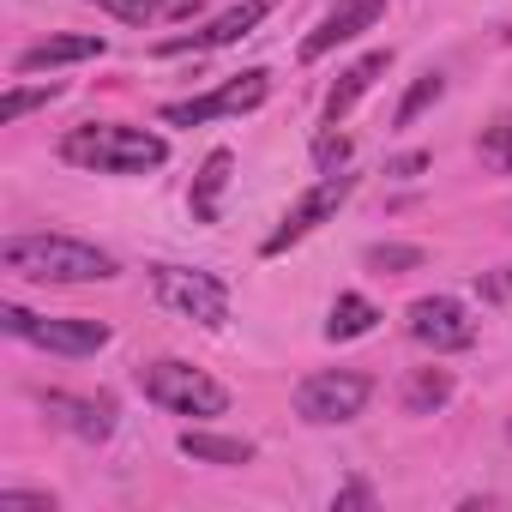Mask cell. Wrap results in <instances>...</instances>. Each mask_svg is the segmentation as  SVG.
Listing matches in <instances>:
<instances>
[{"instance_id":"obj_10","label":"cell","mask_w":512,"mask_h":512,"mask_svg":"<svg viewBox=\"0 0 512 512\" xmlns=\"http://www.w3.org/2000/svg\"><path fill=\"white\" fill-rule=\"evenodd\" d=\"M272 13V0H241V7H229V13H217L205 31H193V37H169V43H157V55H205V49H229V43H241L253 25H260Z\"/></svg>"},{"instance_id":"obj_15","label":"cell","mask_w":512,"mask_h":512,"mask_svg":"<svg viewBox=\"0 0 512 512\" xmlns=\"http://www.w3.org/2000/svg\"><path fill=\"white\" fill-rule=\"evenodd\" d=\"M181 452H187L193 464H253V440L205 434V428H187V434H181Z\"/></svg>"},{"instance_id":"obj_27","label":"cell","mask_w":512,"mask_h":512,"mask_svg":"<svg viewBox=\"0 0 512 512\" xmlns=\"http://www.w3.org/2000/svg\"><path fill=\"white\" fill-rule=\"evenodd\" d=\"M199 0H157V19H193Z\"/></svg>"},{"instance_id":"obj_23","label":"cell","mask_w":512,"mask_h":512,"mask_svg":"<svg viewBox=\"0 0 512 512\" xmlns=\"http://www.w3.org/2000/svg\"><path fill=\"white\" fill-rule=\"evenodd\" d=\"M0 512H55V494H31V488H0Z\"/></svg>"},{"instance_id":"obj_8","label":"cell","mask_w":512,"mask_h":512,"mask_svg":"<svg viewBox=\"0 0 512 512\" xmlns=\"http://www.w3.org/2000/svg\"><path fill=\"white\" fill-rule=\"evenodd\" d=\"M266 91H272V73L247 67V73H235L229 85H217V91H205V97L163 103V121H169V127H199V121H217V115H247V109L266 103Z\"/></svg>"},{"instance_id":"obj_28","label":"cell","mask_w":512,"mask_h":512,"mask_svg":"<svg viewBox=\"0 0 512 512\" xmlns=\"http://www.w3.org/2000/svg\"><path fill=\"white\" fill-rule=\"evenodd\" d=\"M506 440H512V422H506Z\"/></svg>"},{"instance_id":"obj_19","label":"cell","mask_w":512,"mask_h":512,"mask_svg":"<svg viewBox=\"0 0 512 512\" xmlns=\"http://www.w3.org/2000/svg\"><path fill=\"white\" fill-rule=\"evenodd\" d=\"M368 266H374V272H416V266H422V247H404V241H374V247H368Z\"/></svg>"},{"instance_id":"obj_12","label":"cell","mask_w":512,"mask_h":512,"mask_svg":"<svg viewBox=\"0 0 512 512\" xmlns=\"http://www.w3.org/2000/svg\"><path fill=\"white\" fill-rule=\"evenodd\" d=\"M386 67H392V55H386V49H374V55H362L356 67H344V73H338V85L326 91V127H338V121H344L368 91H374V79H380Z\"/></svg>"},{"instance_id":"obj_24","label":"cell","mask_w":512,"mask_h":512,"mask_svg":"<svg viewBox=\"0 0 512 512\" xmlns=\"http://www.w3.org/2000/svg\"><path fill=\"white\" fill-rule=\"evenodd\" d=\"M97 7L127 19V25H157V0H97Z\"/></svg>"},{"instance_id":"obj_9","label":"cell","mask_w":512,"mask_h":512,"mask_svg":"<svg viewBox=\"0 0 512 512\" xmlns=\"http://www.w3.org/2000/svg\"><path fill=\"white\" fill-rule=\"evenodd\" d=\"M404 326H410V338H416L422 350H434V356H452V350H470V344H476V320H470L464 302H452V296H422V302H410Z\"/></svg>"},{"instance_id":"obj_11","label":"cell","mask_w":512,"mask_h":512,"mask_svg":"<svg viewBox=\"0 0 512 512\" xmlns=\"http://www.w3.org/2000/svg\"><path fill=\"white\" fill-rule=\"evenodd\" d=\"M380 13H386V0H344L338 13H326L320 19V31L302 43V61H320V55H332L338 43H356L362 31H374L380 25Z\"/></svg>"},{"instance_id":"obj_26","label":"cell","mask_w":512,"mask_h":512,"mask_svg":"<svg viewBox=\"0 0 512 512\" xmlns=\"http://www.w3.org/2000/svg\"><path fill=\"white\" fill-rule=\"evenodd\" d=\"M332 506H374V488H368V482H344V488L332 494Z\"/></svg>"},{"instance_id":"obj_18","label":"cell","mask_w":512,"mask_h":512,"mask_svg":"<svg viewBox=\"0 0 512 512\" xmlns=\"http://www.w3.org/2000/svg\"><path fill=\"white\" fill-rule=\"evenodd\" d=\"M229 169H235L229 151H211V157H205V169H199V181H193V217H199V223H217V193L229 187Z\"/></svg>"},{"instance_id":"obj_2","label":"cell","mask_w":512,"mask_h":512,"mask_svg":"<svg viewBox=\"0 0 512 512\" xmlns=\"http://www.w3.org/2000/svg\"><path fill=\"white\" fill-rule=\"evenodd\" d=\"M61 157L79 163V169H97V175H145V169H163L169 145L145 127H115V121H97V127H73L61 139Z\"/></svg>"},{"instance_id":"obj_13","label":"cell","mask_w":512,"mask_h":512,"mask_svg":"<svg viewBox=\"0 0 512 512\" xmlns=\"http://www.w3.org/2000/svg\"><path fill=\"white\" fill-rule=\"evenodd\" d=\"M109 43L103 37H49V43H31L19 55V73H49V67H73V61H97Z\"/></svg>"},{"instance_id":"obj_16","label":"cell","mask_w":512,"mask_h":512,"mask_svg":"<svg viewBox=\"0 0 512 512\" xmlns=\"http://www.w3.org/2000/svg\"><path fill=\"white\" fill-rule=\"evenodd\" d=\"M374 320H380V308L368 302V296H338L332 302V320H326V338L332 344H350V338H362V332H374Z\"/></svg>"},{"instance_id":"obj_20","label":"cell","mask_w":512,"mask_h":512,"mask_svg":"<svg viewBox=\"0 0 512 512\" xmlns=\"http://www.w3.org/2000/svg\"><path fill=\"white\" fill-rule=\"evenodd\" d=\"M440 91H446V79H440V73H422V79L404 91V103H398V127H410L428 103H440Z\"/></svg>"},{"instance_id":"obj_7","label":"cell","mask_w":512,"mask_h":512,"mask_svg":"<svg viewBox=\"0 0 512 512\" xmlns=\"http://www.w3.org/2000/svg\"><path fill=\"white\" fill-rule=\"evenodd\" d=\"M350 193H356V175H344V169H338V175H320V181H314V187H308V193L290 205V217H284V223L266 235V247H260V253H266V260L290 253V247H296V241H308V235H314L326 217H338V205H344Z\"/></svg>"},{"instance_id":"obj_3","label":"cell","mask_w":512,"mask_h":512,"mask_svg":"<svg viewBox=\"0 0 512 512\" xmlns=\"http://www.w3.org/2000/svg\"><path fill=\"white\" fill-rule=\"evenodd\" d=\"M133 380H139V392H145L157 410H169V416H223V410H229V392H223L205 368L175 362V356L145 362Z\"/></svg>"},{"instance_id":"obj_6","label":"cell","mask_w":512,"mask_h":512,"mask_svg":"<svg viewBox=\"0 0 512 512\" xmlns=\"http://www.w3.org/2000/svg\"><path fill=\"white\" fill-rule=\"evenodd\" d=\"M151 290H157V302H163L169 314H181V320H193V326H205V332H217V326L229 320V290H223L211 272L157 266V272H151Z\"/></svg>"},{"instance_id":"obj_5","label":"cell","mask_w":512,"mask_h":512,"mask_svg":"<svg viewBox=\"0 0 512 512\" xmlns=\"http://www.w3.org/2000/svg\"><path fill=\"white\" fill-rule=\"evenodd\" d=\"M374 398V380L356 374V368H326V374H308L296 386V416L314 422V428H332V422H356Z\"/></svg>"},{"instance_id":"obj_4","label":"cell","mask_w":512,"mask_h":512,"mask_svg":"<svg viewBox=\"0 0 512 512\" xmlns=\"http://www.w3.org/2000/svg\"><path fill=\"white\" fill-rule=\"evenodd\" d=\"M0 326H7L13 338H25V344H37V350H55V356H97L109 344L103 320H79V314H49L43 320V314H31L19 302L0 308Z\"/></svg>"},{"instance_id":"obj_14","label":"cell","mask_w":512,"mask_h":512,"mask_svg":"<svg viewBox=\"0 0 512 512\" xmlns=\"http://www.w3.org/2000/svg\"><path fill=\"white\" fill-rule=\"evenodd\" d=\"M49 410H61L79 440H109V434H115V404H109V398H67V392H49Z\"/></svg>"},{"instance_id":"obj_22","label":"cell","mask_w":512,"mask_h":512,"mask_svg":"<svg viewBox=\"0 0 512 512\" xmlns=\"http://www.w3.org/2000/svg\"><path fill=\"white\" fill-rule=\"evenodd\" d=\"M55 97H61V85H37V91H7V103H0V121H19V115L43 109V103H55Z\"/></svg>"},{"instance_id":"obj_25","label":"cell","mask_w":512,"mask_h":512,"mask_svg":"<svg viewBox=\"0 0 512 512\" xmlns=\"http://www.w3.org/2000/svg\"><path fill=\"white\" fill-rule=\"evenodd\" d=\"M314 157H320V169H332V163H344V157H350V139H338V133H326V139L314 145Z\"/></svg>"},{"instance_id":"obj_17","label":"cell","mask_w":512,"mask_h":512,"mask_svg":"<svg viewBox=\"0 0 512 512\" xmlns=\"http://www.w3.org/2000/svg\"><path fill=\"white\" fill-rule=\"evenodd\" d=\"M446 404H452V374H446V368H416L410 386H404V410H410V416H434V410H446Z\"/></svg>"},{"instance_id":"obj_1","label":"cell","mask_w":512,"mask_h":512,"mask_svg":"<svg viewBox=\"0 0 512 512\" xmlns=\"http://www.w3.org/2000/svg\"><path fill=\"white\" fill-rule=\"evenodd\" d=\"M0 266L31 284H103L115 278V253L79 235H7L0 241Z\"/></svg>"},{"instance_id":"obj_21","label":"cell","mask_w":512,"mask_h":512,"mask_svg":"<svg viewBox=\"0 0 512 512\" xmlns=\"http://www.w3.org/2000/svg\"><path fill=\"white\" fill-rule=\"evenodd\" d=\"M476 151H482V163H494V169H512V115H500L494 127H482Z\"/></svg>"}]
</instances>
